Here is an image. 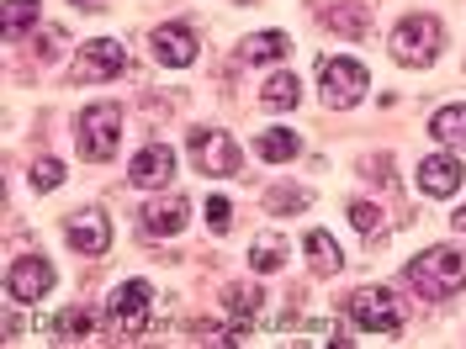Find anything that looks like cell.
<instances>
[{"mask_svg":"<svg viewBox=\"0 0 466 349\" xmlns=\"http://www.w3.org/2000/svg\"><path fill=\"white\" fill-rule=\"evenodd\" d=\"M408 281L419 286V296H451V291L466 286V249H424L419 260L408 264Z\"/></svg>","mask_w":466,"mask_h":349,"instance_id":"6da1fadb","label":"cell"},{"mask_svg":"<svg viewBox=\"0 0 466 349\" xmlns=\"http://www.w3.org/2000/svg\"><path fill=\"white\" fill-rule=\"evenodd\" d=\"M75 144H80V154L90 165H106L116 154V144H122V106H112V101L86 106L80 122H75Z\"/></svg>","mask_w":466,"mask_h":349,"instance_id":"7a4b0ae2","label":"cell"},{"mask_svg":"<svg viewBox=\"0 0 466 349\" xmlns=\"http://www.w3.org/2000/svg\"><path fill=\"white\" fill-rule=\"evenodd\" d=\"M440 48H445V27H440L435 16H403V22L392 27V58L408 64V69L435 64Z\"/></svg>","mask_w":466,"mask_h":349,"instance_id":"3957f363","label":"cell"},{"mask_svg":"<svg viewBox=\"0 0 466 349\" xmlns=\"http://www.w3.org/2000/svg\"><path fill=\"white\" fill-rule=\"evenodd\" d=\"M154 318V291L148 281H122L106 302V323H112V339H138Z\"/></svg>","mask_w":466,"mask_h":349,"instance_id":"277c9868","label":"cell"},{"mask_svg":"<svg viewBox=\"0 0 466 349\" xmlns=\"http://www.w3.org/2000/svg\"><path fill=\"white\" fill-rule=\"evenodd\" d=\"M319 85H323V106L329 112H350L355 101H366V85H371V75L355 64V58H323L319 64Z\"/></svg>","mask_w":466,"mask_h":349,"instance_id":"5b68a950","label":"cell"},{"mask_svg":"<svg viewBox=\"0 0 466 349\" xmlns=\"http://www.w3.org/2000/svg\"><path fill=\"white\" fill-rule=\"evenodd\" d=\"M122 69H127V48L116 37H90V43H80V54L69 64L75 85H101V80H116Z\"/></svg>","mask_w":466,"mask_h":349,"instance_id":"8992f818","label":"cell"},{"mask_svg":"<svg viewBox=\"0 0 466 349\" xmlns=\"http://www.w3.org/2000/svg\"><path fill=\"white\" fill-rule=\"evenodd\" d=\"M186 148H191V159H197V170H202V174H218V180H228V174L244 170V159H238V144H233L223 127H191Z\"/></svg>","mask_w":466,"mask_h":349,"instance_id":"52a82bcc","label":"cell"},{"mask_svg":"<svg viewBox=\"0 0 466 349\" xmlns=\"http://www.w3.org/2000/svg\"><path fill=\"white\" fill-rule=\"evenodd\" d=\"M350 318H355V328H366V334H398L403 328V307H398V296L381 286H360L355 296H350Z\"/></svg>","mask_w":466,"mask_h":349,"instance_id":"ba28073f","label":"cell"},{"mask_svg":"<svg viewBox=\"0 0 466 349\" xmlns=\"http://www.w3.org/2000/svg\"><path fill=\"white\" fill-rule=\"evenodd\" d=\"M48 291H54V264L43 260V254L11 260V270H5V296H11V302H37V296H48Z\"/></svg>","mask_w":466,"mask_h":349,"instance_id":"9c48e42d","label":"cell"},{"mask_svg":"<svg viewBox=\"0 0 466 349\" xmlns=\"http://www.w3.org/2000/svg\"><path fill=\"white\" fill-rule=\"evenodd\" d=\"M64 238H69V249H75V254L101 260V254L112 249V223H106V212L86 206V212H75V217L64 223Z\"/></svg>","mask_w":466,"mask_h":349,"instance_id":"30bf717a","label":"cell"},{"mask_svg":"<svg viewBox=\"0 0 466 349\" xmlns=\"http://www.w3.org/2000/svg\"><path fill=\"white\" fill-rule=\"evenodd\" d=\"M461 174H466V165L456 159V154H430V159H419V191L424 196H435V202H445V196H456L461 191Z\"/></svg>","mask_w":466,"mask_h":349,"instance_id":"8fae6325","label":"cell"},{"mask_svg":"<svg viewBox=\"0 0 466 349\" xmlns=\"http://www.w3.org/2000/svg\"><path fill=\"white\" fill-rule=\"evenodd\" d=\"M127 180L138 185V191H165L175 180V154L170 144H148L133 154V165H127Z\"/></svg>","mask_w":466,"mask_h":349,"instance_id":"7c38bea8","label":"cell"},{"mask_svg":"<svg viewBox=\"0 0 466 349\" xmlns=\"http://www.w3.org/2000/svg\"><path fill=\"white\" fill-rule=\"evenodd\" d=\"M154 58L165 69H191L197 64V32L170 22V27H154Z\"/></svg>","mask_w":466,"mask_h":349,"instance_id":"4fadbf2b","label":"cell"},{"mask_svg":"<svg viewBox=\"0 0 466 349\" xmlns=\"http://www.w3.org/2000/svg\"><path fill=\"white\" fill-rule=\"evenodd\" d=\"M186 223H191V202H186V196H165V202L144 206V233L148 238H175Z\"/></svg>","mask_w":466,"mask_h":349,"instance_id":"5bb4252c","label":"cell"},{"mask_svg":"<svg viewBox=\"0 0 466 349\" xmlns=\"http://www.w3.org/2000/svg\"><path fill=\"white\" fill-rule=\"evenodd\" d=\"M255 154H260L265 165H291V159L302 154V144H297V133H291V127H265L260 144H255Z\"/></svg>","mask_w":466,"mask_h":349,"instance_id":"9a60e30c","label":"cell"},{"mask_svg":"<svg viewBox=\"0 0 466 349\" xmlns=\"http://www.w3.org/2000/svg\"><path fill=\"white\" fill-rule=\"evenodd\" d=\"M430 133H435V144L445 148H466V101L461 106H440L430 116Z\"/></svg>","mask_w":466,"mask_h":349,"instance_id":"2e32d148","label":"cell"},{"mask_svg":"<svg viewBox=\"0 0 466 349\" xmlns=\"http://www.w3.org/2000/svg\"><path fill=\"white\" fill-rule=\"evenodd\" d=\"M308 260H313V270H319V275H339V264H345V249L334 244V233L313 228V233H308Z\"/></svg>","mask_w":466,"mask_h":349,"instance_id":"e0dca14e","label":"cell"},{"mask_svg":"<svg viewBox=\"0 0 466 349\" xmlns=\"http://www.w3.org/2000/svg\"><path fill=\"white\" fill-rule=\"evenodd\" d=\"M297 95H302V85H297V75H287V69H276V75L260 85V101L270 106V112H287V106H297Z\"/></svg>","mask_w":466,"mask_h":349,"instance_id":"ac0fdd59","label":"cell"},{"mask_svg":"<svg viewBox=\"0 0 466 349\" xmlns=\"http://www.w3.org/2000/svg\"><path fill=\"white\" fill-rule=\"evenodd\" d=\"M291 54V37L287 32H255L249 43H244V58L249 64H276V58Z\"/></svg>","mask_w":466,"mask_h":349,"instance_id":"d6986e66","label":"cell"},{"mask_svg":"<svg viewBox=\"0 0 466 349\" xmlns=\"http://www.w3.org/2000/svg\"><path fill=\"white\" fill-rule=\"evenodd\" d=\"M366 5L360 0H350V5H334V11H323V27H334V32H345V37H366Z\"/></svg>","mask_w":466,"mask_h":349,"instance_id":"ffe728a7","label":"cell"},{"mask_svg":"<svg viewBox=\"0 0 466 349\" xmlns=\"http://www.w3.org/2000/svg\"><path fill=\"white\" fill-rule=\"evenodd\" d=\"M90 328H96V318H90L86 307H64V313L54 318L58 344H80V339H90Z\"/></svg>","mask_w":466,"mask_h":349,"instance_id":"44dd1931","label":"cell"},{"mask_svg":"<svg viewBox=\"0 0 466 349\" xmlns=\"http://www.w3.org/2000/svg\"><path fill=\"white\" fill-rule=\"evenodd\" d=\"M287 264V244L281 238H255V249H249V270H260V275H270V270H281Z\"/></svg>","mask_w":466,"mask_h":349,"instance_id":"7402d4cb","label":"cell"},{"mask_svg":"<svg viewBox=\"0 0 466 349\" xmlns=\"http://www.w3.org/2000/svg\"><path fill=\"white\" fill-rule=\"evenodd\" d=\"M43 0H5V37H22L27 27H37Z\"/></svg>","mask_w":466,"mask_h":349,"instance_id":"603a6c76","label":"cell"},{"mask_svg":"<svg viewBox=\"0 0 466 349\" xmlns=\"http://www.w3.org/2000/svg\"><path fill=\"white\" fill-rule=\"evenodd\" d=\"M223 296H228L233 323H255V313H260V291H255V286H228Z\"/></svg>","mask_w":466,"mask_h":349,"instance_id":"cb8c5ba5","label":"cell"},{"mask_svg":"<svg viewBox=\"0 0 466 349\" xmlns=\"http://www.w3.org/2000/svg\"><path fill=\"white\" fill-rule=\"evenodd\" d=\"M27 180H32V191H58V185H64V165H58V159H37Z\"/></svg>","mask_w":466,"mask_h":349,"instance_id":"d4e9b609","label":"cell"},{"mask_svg":"<svg viewBox=\"0 0 466 349\" xmlns=\"http://www.w3.org/2000/svg\"><path fill=\"white\" fill-rule=\"evenodd\" d=\"M350 223L366 233V238H377L381 233V206L377 202H350Z\"/></svg>","mask_w":466,"mask_h":349,"instance_id":"484cf974","label":"cell"},{"mask_svg":"<svg viewBox=\"0 0 466 349\" xmlns=\"http://www.w3.org/2000/svg\"><path fill=\"white\" fill-rule=\"evenodd\" d=\"M207 228H212V233H228L233 228V202H228V196H212V202H207Z\"/></svg>","mask_w":466,"mask_h":349,"instance_id":"4316f807","label":"cell"},{"mask_svg":"<svg viewBox=\"0 0 466 349\" xmlns=\"http://www.w3.org/2000/svg\"><path fill=\"white\" fill-rule=\"evenodd\" d=\"M270 206H276V212H291V206H308V191H287V185H281V191H270Z\"/></svg>","mask_w":466,"mask_h":349,"instance_id":"83f0119b","label":"cell"},{"mask_svg":"<svg viewBox=\"0 0 466 349\" xmlns=\"http://www.w3.org/2000/svg\"><path fill=\"white\" fill-rule=\"evenodd\" d=\"M58 43H64V32L48 27V32H43V43H37V58H54V54H58Z\"/></svg>","mask_w":466,"mask_h":349,"instance_id":"f1b7e54d","label":"cell"},{"mask_svg":"<svg viewBox=\"0 0 466 349\" xmlns=\"http://www.w3.org/2000/svg\"><path fill=\"white\" fill-rule=\"evenodd\" d=\"M366 174H371V180H387V154H381V159H366Z\"/></svg>","mask_w":466,"mask_h":349,"instance_id":"f546056e","label":"cell"},{"mask_svg":"<svg viewBox=\"0 0 466 349\" xmlns=\"http://www.w3.org/2000/svg\"><path fill=\"white\" fill-rule=\"evenodd\" d=\"M451 223H456V233H466V206L456 212V217H451Z\"/></svg>","mask_w":466,"mask_h":349,"instance_id":"4dcf8cb0","label":"cell"},{"mask_svg":"<svg viewBox=\"0 0 466 349\" xmlns=\"http://www.w3.org/2000/svg\"><path fill=\"white\" fill-rule=\"evenodd\" d=\"M75 5H101V0H75Z\"/></svg>","mask_w":466,"mask_h":349,"instance_id":"1f68e13d","label":"cell"}]
</instances>
